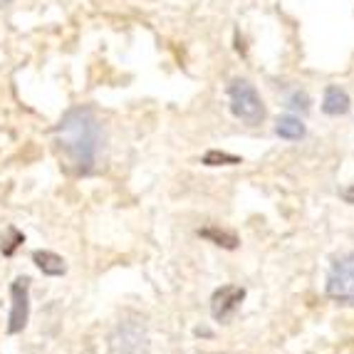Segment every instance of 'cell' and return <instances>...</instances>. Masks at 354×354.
Returning <instances> with one entry per match:
<instances>
[{"instance_id": "4fadbf2b", "label": "cell", "mask_w": 354, "mask_h": 354, "mask_svg": "<svg viewBox=\"0 0 354 354\" xmlns=\"http://www.w3.org/2000/svg\"><path fill=\"white\" fill-rule=\"evenodd\" d=\"M23 241H25V236L20 233V230L8 228V238H3V243H0V248H3V253H6V255H12V253H15V248H18V245H20Z\"/></svg>"}, {"instance_id": "8992f818", "label": "cell", "mask_w": 354, "mask_h": 354, "mask_svg": "<svg viewBox=\"0 0 354 354\" xmlns=\"http://www.w3.org/2000/svg\"><path fill=\"white\" fill-rule=\"evenodd\" d=\"M243 300H245V290L238 288V285H223V288H218L211 297L213 319L228 322V319L238 313V307H241Z\"/></svg>"}, {"instance_id": "9a60e30c", "label": "cell", "mask_w": 354, "mask_h": 354, "mask_svg": "<svg viewBox=\"0 0 354 354\" xmlns=\"http://www.w3.org/2000/svg\"><path fill=\"white\" fill-rule=\"evenodd\" d=\"M8 6H12V0H0V10H3V8H8Z\"/></svg>"}, {"instance_id": "52a82bcc", "label": "cell", "mask_w": 354, "mask_h": 354, "mask_svg": "<svg viewBox=\"0 0 354 354\" xmlns=\"http://www.w3.org/2000/svg\"><path fill=\"white\" fill-rule=\"evenodd\" d=\"M349 95L344 92L342 87H337V84H330L325 89V100H322V112L330 114V117H342V114L349 112Z\"/></svg>"}, {"instance_id": "277c9868", "label": "cell", "mask_w": 354, "mask_h": 354, "mask_svg": "<svg viewBox=\"0 0 354 354\" xmlns=\"http://www.w3.org/2000/svg\"><path fill=\"white\" fill-rule=\"evenodd\" d=\"M327 295L344 305H354V253L335 260L327 275Z\"/></svg>"}, {"instance_id": "7c38bea8", "label": "cell", "mask_w": 354, "mask_h": 354, "mask_svg": "<svg viewBox=\"0 0 354 354\" xmlns=\"http://www.w3.org/2000/svg\"><path fill=\"white\" fill-rule=\"evenodd\" d=\"M285 104L290 106V109H295V112H310V97L305 95V92H300V89H295L292 95L285 100Z\"/></svg>"}, {"instance_id": "8fae6325", "label": "cell", "mask_w": 354, "mask_h": 354, "mask_svg": "<svg viewBox=\"0 0 354 354\" xmlns=\"http://www.w3.org/2000/svg\"><path fill=\"white\" fill-rule=\"evenodd\" d=\"M198 236L208 238V241H213L216 245H223V248H236L238 241L236 236H230V233H223V230H213V228H206V230H198Z\"/></svg>"}, {"instance_id": "9c48e42d", "label": "cell", "mask_w": 354, "mask_h": 354, "mask_svg": "<svg viewBox=\"0 0 354 354\" xmlns=\"http://www.w3.org/2000/svg\"><path fill=\"white\" fill-rule=\"evenodd\" d=\"M275 134L280 139H290V142H297L305 136V124H302L297 117H280L275 122Z\"/></svg>"}, {"instance_id": "5b68a950", "label": "cell", "mask_w": 354, "mask_h": 354, "mask_svg": "<svg viewBox=\"0 0 354 354\" xmlns=\"http://www.w3.org/2000/svg\"><path fill=\"white\" fill-rule=\"evenodd\" d=\"M10 297H12V307L10 315H8V332L10 335H18L25 330L30 317V280L28 278H18L10 285Z\"/></svg>"}, {"instance_id": "30bf717a", "label": "cell", "mask_w": 354, "mask_h": 354, "mask_svg": "<svg viewBox=\"0 0 354 354\" xmlns=\"http://www.w3.org/2000/svg\"><path fill=\"white\" fill-rule=\"evenodd\" d=\"M203 164L206 166H236V164H241V156H233V153L211 149V151L203 156Z\"/></svg>"}, {"instance_id": "6da1fadb", "label": "cell", "mask_w": 354, "mask_h": 354, "mask_svg": "<svg viewBox=\"0 0 354 354\" xmlns=\"http://www.w3.org/2000/svg\"><path fill=\"white\" fill-rule=\"evenodd\" d=\"M53 134L57 149L75 171L89 174L95 169L102 149V127L89 106H72L70 112L62 114Z\"/></svg>"}, {"instance_id": "3957f363", "label": "cell", "mask_w": 354, "mask_h": 354, "mask_svg": "<svg viewBox=\"0 0 354 354\" xmlns=\"http://www.w3.org/2000/svg\"><path fill=\"white\" fill-rule=\"evenodd\" d=\"M109 354H149V332L139 319H124L109 337Z\"/></svg>"}, {"instance_id": "ba28073f", "label": "cell", "mask_w": 354, "mask_h": 354, "mask_svg": "<svg viewBox=\"0 0 354 354\" xmlns=\"http://www.w3.org/2000/svg\"><path fill=\"white\" fill-rule=\"evenodd\" d=\"M32 260H35V266L40 268L45 275H50V278H59V275H65V270H67L65 260L59 258L57 253H53V250H35Z\"/></svg>"}, {"instance_id": "5bb4252c", "label": "cell", "mask_w": 354, "mask_h": 354, "mask_svg": "<svg viewBox=\"0 0 354 354\" xmlns=\"http://www.w3.org/2000/svg\"><path fill=\"white\" fill-rule=\"evenodd\" d=\"M344 198H347L349 203H354V186H349V189L344 191Z\"/></svg>"}, {"instance_id": "7a4b0ae2", "label": "cell", "mask_w": 354, "mask_h": 354, "mask_svg": "<svg viewBox=\"0 0 354 354\" xmlns=\"http://www.w3.org/2000/svg\"><path fill=\"white\" fill-rule=\"evenodd\" d=\"M228 97H230V112L245 124L255 127L266 119V104L260 100L258 89L248 82V80H233L228 84Z\"/></svg>"}]
</instances>
